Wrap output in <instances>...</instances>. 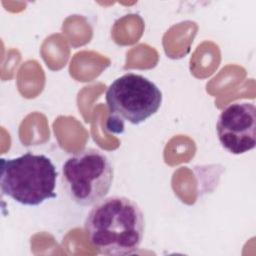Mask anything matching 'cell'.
I'll return each instance as SVG.
<instances>
[{
  "label": "cell",
  "mask_w": 256,
  "mask_h": 256,
  "mask_svg": "<svg viewBox=\"0 0 256 256\" xmlns=\"http://www.w3.org/2000/svg\"><path fill=\"white\" fill-rule=\"evenodd\" d=\"M84 229L90 244L99 254L130 255L143 241L144 214L128 197H107L94 204L85 219Z\"/></svg>",
  "instance_id": "1"
},
{
  "label": "cell",
  "mask_w": 256,
  "mask_h": 256,
  "mask_svg": "<svg viewBox=\"0 0 256 256\" xmlns=\"http://www.w3.org/2000/svg\"><path fill=\"white\" fill-rule=\"evenodd\" d=\"M58 172L43 154H25L1 159L0 187L4 195L26 206H38L55 198Z\"/></svg>",
  "instance_id": "2"
},
{
  "label": "cell",
  "mask_w": 256,
  "mask_h": 256,
  "mask_svg": "<svg viewBox=\"0 0 256 256\" xmlns=\"http://www.w3.org/2000/svg\"><path fill=\"white\" fill-rule=\"evenodd\" d=\"M113 175V167L106 154L95 148H86L63 163L61 181L74 203L91 206L106 197Z\"/></svg>",
  "instance_id": "3"
},
{
  "label": "cell",
  "mask_w": 256,
  "mask_h": 256,
  "mask_svg": "<svg viewBox=\"0 0 256 256\" xmlns=\"http://www.w3.org/2000/svg\"><path fill=\"white\" fill-rule=\"evenodd\" d=\"M105 100L110 117L138 125L158 111L162 92L148 78L129 72L108 86Z\"/></svg>",
  "instance_id": "4"
},
{
  "label": "cell",
  "mask_w": 256,
  "mask_h": 256,
  "mask_svg": "<svg viewBox=\"0 0 256 256\" xmlns=\"http://www.w3.org/2000/svg\"><path fill=\"white\" fill-rule=\"evenodd\" d=\"M216 133L221 146L239 155L255 148L256 108L250 102H234L220 113Z\"/></svg>",
  "instance_id": "5"
}]
</instances>
